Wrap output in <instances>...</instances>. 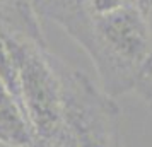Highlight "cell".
<instances>
[{
  "label": "cell",
  "instance_id": "6da1fadb",
  "mask_svg": "<svg viewBox=\"0 0 152 147\" xmlns=\"http://www.w3.org/2000/svg\"><path fill=\"white\" fill-rule=\"evenodd\" d=\"M104 92L115 98L133 91L152 56V36L135 2L106 15H91L84 39Z\"/></svg>",
  "mask_w": 152,
  "mask_h": 147
},
{
  "label": "cell",
  "instance_id": "7a4b0ae2",
  "mask_svg": "<svg viewBox=\"0 0 152 147\" xmlns=\"http://www.w3.org/2000/svg\"><path fill=\"white\" fill-rule=\"evenodd\" d=\"M19 75V98L33 132L51 139L65 120L63 86L41 51L28 39L9 36Z\"/></svg>",
  "mask_w": 152,
  "mask_h": 147
},
{
  "label": "cell",
  "instance_id": "3957f363",
  "mask_svg": "<svg viewBox=\"0 0 152 147\" xmlns=\"http://www.w3.org/2000/svg\"><path fill=\"white\" fill-rule=\"evenodd\" d=\"M72 105H65V120L70 121L75 147H121L118 133V108L108 94L79 79L74 82Z\"/></svg>",
  "mask_w": 152,
  "mask_h": 147
},
{
  "label": "cell",
  "instance_id": "277c9868",
  "mask_svg": "<svg viewBox=\"0 0 152 147\" xmlns=\"http://www.w3.org/2000/svg\"><path fill=\"white\" fill-rule=\"evenodd\" d=\"M33 127L22 105L0 82V144L26 147L33 139Z\"/></svg>",
  "mask_w": 152,
  "mask_h": 147
},
{
  "label": "cell",
  "instance_id": "5b68a950",
  "mask_svg": "<svg viewBox=\"0 0 152 147\" xmlns=\"http://www.w3.org/2000/svg\"><path fill=\"white\" fill-rule=\"evenodd\" d=\"M0 82L10 94L19 99V75H17V63L14 58V51L10 48L9 34L0 31Z\"/></svg>",
  "mask_w": 152,
  "mask_h": 147
},
{
  "label": "cell",
  "instance_id": "8992f818",
  "mask_svg": "<svg viewBox=\"0 0 152 147\" xmlns=\"http://www.w3.org/2000/svg\"><path fill=\"white\" fill-rule=\"evenodd\" d=\"M135 0H87V10L91 15H106L133 4Z\"/></svg>",
  "mask_w": 152,
  "mask_h": 147
},
{
  "label": "cell",
  "instance_id": "52a82bcc",
  "mask_svg": "<svg viewBox=\"0 0 152 147\" xmlns=\"http://www.w3.org/2000/svg\"><path fill=\"white\" fill-rule=\"evenodd\" d=\"M135 5H137L140 15L144 17V21L152 36V0H135Z\"/></svg>",
  "mask_w": 152,
  "mask_h": 147
},
{
  "label": "cell",
  "instance_id": "ba28073f",
  "mask_svg": "<svg viewBox=\"0 0 152 147\" xmlns=\"http://www.w3.org/2000/svg\"><path fill=\"white\" fill-rule=\"evenodd\" d=\"M142 77H152V56L149 58V62L145 63L144 70H142V74H140V79ZM140 79H138V80H140Z\"/></svg>",
  "mask_w": 152,
  "mask_h": 147
}]
</instances>
